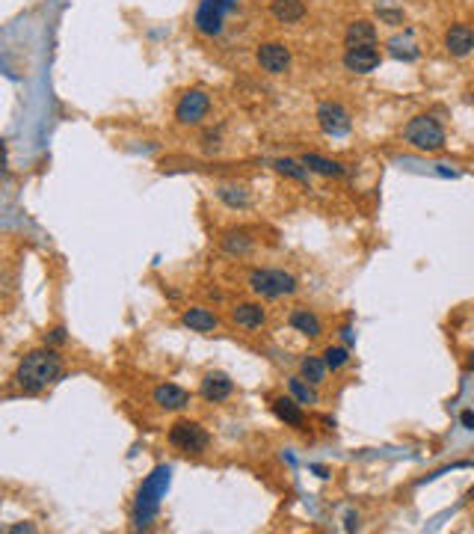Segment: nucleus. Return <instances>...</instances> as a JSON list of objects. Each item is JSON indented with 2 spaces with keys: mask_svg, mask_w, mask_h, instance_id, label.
<instances>
[{
  "mask_svg": "<svg viewBox=\"0 0 474 534\" xmlns=\"http://www.w3.org/2000/svg\"><path fill=\"white\" fill-rule=\"evenodd\" d=\"M326 369H329L326 359H317V356H305V359H303V377L308 383H314V386L326 380Z\"/></svg>",
  "mask_w": 474,
  "mask_h": 534,
  "instance_id": "obj_21",
  "label": "nucleus"
},
{
  "mask_svg": "<svg viewBox=\"0 0 474 534\" xmlns=\"http://www.w3.org/2000/svg\"><path fill=\"white\" fill-rule=\"evenodd\" d=\"M169 442L187 454H202L208 448V433L196 421H175L169 430Z\"/></svg>",
  "mask_w": 474,
  "mask_h": 534,
  "instance_id": "obj_5",
  "label": "nucleus"
},
{
  "mask_svg": "<svg viewBox=\"0 0 474 534\" xmlns=\"http://www.w3.org/2000/svg\"><path fill=\"white\" fill-rule=\"evenodd\" d=\"M169 478H172L169 466H158V469L142 481L139 493H137V505H134V526L137 528H149L151 519L158 517L160 499L167 496V490H169Z\"/></svg>",
  "mask_w": 474,
  "mask_h": 534,
  "instance_id": "obj_2",
  "label": "nucleus"
},
{
  "mask_svg": "<svg viewBox=\"0 0 474 534\" xmlns=\"http://www.w3.org/2000/svg\"><path fill=\"white\" fill-rule=\"evenodd\" d=\"M255 57H258V65L264 72L282 74L285 69H288V63H291V51L285 48V44H279V42H270V44H261Z\"/></svg>",
  "mask_w": 474,
  "mask_h": 534,
  "instance_id": "obj_9",
  "label": "nucleus"
},
{
  "mask_svg": "<svg viewBox=\"0 0 474 534\" xmlns=\"http://www.w3.org/2000/svg\"><path fill=\"white\" fill-rule=\"evenodd\" d=\"M380 18H385L389 24H400V21H403V15H400V13H391V9H380Z\"/></svg>",
  "mask_w": 474,
  "mask_h": 534,
  "instance_id": "obj_27",
  "label": "nucleus"
},
{
  "mask_svg": "<svg viewBox=\"0 0 474 534\" xmlns=\"http://www.w3.org/2000/svg\"><path fill=\"white\" fill-rule=\"evenodd\" d=\"M291 327L294 330H300L303 336H321L323 327H321V321H317V315H312L308 309H294V315H291Z\"/></svg>",
  "mask_w": 474,
  "mask_h": 534,
  "instance_id": "obj_19",
  "label": "nucleus"
},
{
  "mask_svg": "<svg viewBox=\"0 0 474 534\" xmlns=\"http://www.w3.org/2000/svg\"><path fill=\"white\" fill-rule=\"evenodd\" d=\"M317 122H321V128L326 134H332V137H344L350 131V113L335 102H326V104L317 107Z\"/></svg>",
  "mask_w": 474,
  "mask_h": 534,
  "instance_id": "obj_8",
  "label": "nucleus"
},
{
  "mask_svg": "<svg viewBox=\"0 0 474 534\" xmlns=\"http://www.w3.org/2000/svg\"><path fill=\"white\" fill-rule=\"evenodd\" d=\"M273 413L279 416L285 425H294V428H303V425H305V416H303L300 400H296V398H276V400H273Z\"/></svg>",
  "mask_w": 474,
  "mask_h": 534,
  "instance_id": "obj_14",
  "label": "nucleus"
},
{
  "mask_svg": "<svg viewBox=\"0 0 474 534\" xmlns=\"http://www.w3.org/2000/svg\"><path fill=\"white\" fill-rule=\"evenodd\" d=\"M462 425H466L468 430H474V413H462Z\"/></svg>",
  "mask_w": 474,
  "mask_h": 534,
  "instance_id": "obj_28",
  "label": "nucleus"
},
{
  "mask_svg": "<svg viewBox=\"0 0 474 534\" xmlns=\"http://www.w3.org/2000/svg\"><path fill=\"white\" fill-rule=\"evenodd\" d=\"M62 339H65V330H60V327H57V330L51 332V341H62Z\"/></svg>",
  "mask_w": 474,
  "mask_h": 534,
  "instance_id": "obj_29",
  "label": "nucleus"
},
{
  "mask_svg": "<svg viewBox=\"0 0 474 534\" xmlns=\"http://www.w3.org/2000/svg\"><path fill=\"white\" fill-rule=\"evenodd\" d=\"M445 48L454 54V57H466V54L474 48V33L466 24H454L445 33Z\"/></svg>",
  "mask_w": 474,
  "mask_h": 534,
  "instance_id": "obj_12",
  "label": "nucleus"
},
{
  "mask_svg": "<svg viewBox=\"0 0 474 534\" xmlns=\"http://www.w3.org/2000/svg\"><path fill=\"white\" fill-rule=\"evenodd\" d=\"M323 359H326V365H329V369H341V365H344L347 359H350V356H347V350L344 348H329L326 353H323Z\"/></svg>",
  "mask_w": 474,
  "mask_h": 534,
  "instance_id": "obj_26",
  "label": "nucleus"
},
{
  "mask_svg": "<svg viewBox=\"0 0 474 534\" xmlns=\"http://www.w3.org/2000/svg\"><path fill=\"white\" fill-rule=\"evenodd\" d=\"M237 0H202L199 13H196V27L205 36H217L223 30V18L228 9H235Z\"/></svg>",
  "mask_w": 474,
  "mask_h": 534,
  "instance_id": "obj_6",
  "label": "nucleus"
},
{
  "mask_svg": "<svg viewBox=\"0 0 474 534\" xmlns=\"http://www.w3.org/2000/svg\"><path fill=\"white\" fill-rule=\"evenodd\" d=\"M273 15L282 24H296L305 15V6L303 0H273Z\"/></svg>",
  "mask_w": 474,
  "mask_h": 534,
  "instance_id": "obj_18",
  "label": "nucleus"
},
{
  "mask_svg": "<svg viewBox=\"0 0 474 534\" xmlns=\"http://www.w3.org/2000/svg\"><path fill=\"white\" fill-rule=\"evenodd\" d=\"M353 528H356V517L350 514V517H347V531H353Z\"/></svg>",
  "mask_w": 474,
  "mask_h": 534,
  "instance_id": "obj_30",
  "label": "nucleus"
},
{
  "mask_svg": "<svg viewBox=\"0 0 474 534\" xmlns=\"http://www.w3.org/2000/svg\"><path fill=\"white\" fill-rule=\"evenodd\" d=\"M377 42V27L371 21H353L347 27V48H362V44Z\"/></svg>",
  "mask_w": 474,
  "mask_h": 534,
  "instance_id": "obj_17",
  "label": "nucleus"
},
{
  "mask_svg": "<svg viewBox=\"0 0 474 534\" xmlns=\"http://www.w3.org/2000/svg\"><path fill=\"white\" fill-rule=\"evenodd\" d=\"M208 107H211V98H208L202 89H190V92H184V98L178 102L175 116H178L181 125H199L208 113Z\"/></svg>",
  "mask_w": 474,
  "mask_h": 534,
  "instance_id": "obj_7",
  "label": "nucleus"
},
{
  "mask_svg": "<svg viewBox=\"0 0 474 534\" xmlns=\"http://www.w3.org/2000/svg\"><path fill=\"white\" fill-rule=\"evenodd\" d=\"M231 392H235V386H231V380L226 374H219V371H211V374H205V380H202V395L208 400H226Z\"/></svg>",
  "mask_w": 474,
  "mask_h": 534,
  "instance_id": "obj_13",
  "label": "nucleus"
},
{
  "mask_svg": "<svg viewBox=\"0 0 474 534\" xmlns=\"http://www.w3.org/2000/svg\"><path fill=\"white\" fill-rule=\"evenodd\" d=\"M249 243H252V241L246 238V232H228L226 241H223V247H226L228 252H246Z\"/></svg>",
  "mask_w": 474,
  "mask_h": 534,
  "instance_id": "obj_24",
  "label": "nucleus"
},
{
  "mask_svg": "<svg viewBox=\"0 0 474 534\" xmlns=\"http://www.w3.org/2000/svg\"><path fill=\"white\" fill-rule=\"evenodd\" d=\"M276 170H279L282 175H291V178H296V181H305L308 178V170L303 166V161H291V158H282V161H276L273 163Z\"/></svg>",
  "mask_w": 474,
  "mask_h": 534,
  "instance_id": "obj_23",
  "label": "nucleus"
},
{
  "mask_svg": "<svg viewBox=\"0 0 474 534\" xmlns=\"http://www.w3.org/2000/svg\"><path fill=\"white\" fill-rule=\"evenodd\" d=\"M154 404L163 407V410H184L190 404V392L175 383H167V386H158L154 389Z\"/></svg>",
  "mask_w": 474,
  "mask_h": 534,
  "instance_id": "obj_11",
  "label": "nucleus"
},
{
  "mask_svg": "<svg viewBox=\"0 0 474 534\" xmlns=\"http://www.w3.org/2000/svg\"><path fill=\"white\" fill-rule=\"evenodd\" d=\"M344 65L350 72L356 74H368L380 65V51L373 48V44H362V48H347L344 54Z\"/></svg>",
  "mask_w": 474,
  "mask_h": 534,
  "instance_id": "obj_10",
  "label": "nucleus"
},
{
  "mask_svg": "<svg viewBox=\"0 0 474 534\" xmlns=\"http://www.w3.org/2000/svg\"><path fill=\"white\" fill-rule=\"evenodd\" d=\"M181 321H184V324L190 327V330H196V332H211V330H217V324H219L211 309H199V306H196V309H187Z\"/></svg>",
  "mask_w": 474,
  "mask_h": 534,
  "instance_id": "obj_16",
  "label": "nucleus"
},
{
  "mask_svg": "<svg viewBox=\"0 0 474 534\" xmlns=\"http://www.w3.org/2000/svg\"><path fill=\"white\" fill-rule=\"evenodd\" d=\"M471 365H474V359H471Z\"/></svg>",
  "mask_w": 474,
  "mask_h": 534,
  "instance_id": "obj_31",
  "label": "nucleus"
},
{
  "mask_svg": "<svg viewBox=\"0 0 474 534\" xmlns=\"http://www.w3.org/2000/svg\"><path fill=\"white\" fill-rule=\"evenodd\" d=\"M219 199H223L226 205H231V208H246L249 205V193L244 191V187H235V184H223L219 187Z\"/></svg>",
  "mask_w": 474,
  "mask_h": 534,
  "instance_id": "obj_22",
  "label": "nucleus"
},
{
  "mask_svg": "<svg viewBox=\"0 0 474 534\" xmlns=\"http://www.w3.org/2000/svg\"><path fill=\"white\" fill-rule=\"evenodd\" d=\"M403 134L412 146L424 149V152H436V149L445 146V131L433 116H415L409 125L403 128Z\"/></svg>",
  "mask_w": 474,
  "mask_h": 534,
  "instance_id": "obj_3",
  "label": "nucleus"
},
{
  "mask_svg": "<svg viewBox=\"0 0 474 534\" xmlns=\"http://www.w3.org/2000/svg\"><path fill=\"white\" fill-rule=\"evenodd\" d=\"M62 374V362L60 356L53 353L51 348H42V350H33L27 353L24 359H21L18 371H15V380L18 386L24 389V392H42V389H48L51 383H57Z\"/></svg>",
  "mask_w": 474,
  "mask_h": 534,
  "instance_id": "obj_1",
  "label": "nucleus"
},
{
  "mask_svg": "<svg viewBox=\"0 0 474 534\" xmlns=\"http://www.w3.org/2000/svg\"><path fill=\"white\" fill-rule=\"evenodd\" d=\"M249 288L261 297H282L296 291V280L285 270H252Z\"/></svg>",
  "mask_w": 474,
  "mask_h": 534,
  "instance_id": "obj_4",
  "label": "nucleus"
},
{
  "mask_svg": "<svg viewBox=\"0 0 474 534\" xmlns=\"http://www.w3.org/2000/svg\"><path fill=\"white\" fill-rule=\"evenodd\" d=\"M231 318H235V324L244 327V330H258L267 315H264V309L255 303H240V306H235V312H231Z\"/></svg>",
  "mask_w": 474,
  "mask_h": 534,
  "instance_id": "obj_15",
  "label": "nucleus"
},
{
  "mask_svg": "<svg viewBox=\"0 0 474 534\" xmlns=\"http://www.w3.org/2000/svg\"><path fill=\"white\" fill-rule=\"evenodd\" d=\"M300 161H303V166H308V170H314L321 175H344V166L335 163V161H326L321 154H303Z\"/></svg>",
  "mask_w": 474,
  "mask_h": 534,
  "instance_id": "obj_20",
  "label": "nucleus"
},
{
  "mask_svg": "<svg viewBox=\"0 0 474 534\" xmlns=\"http://www.w3.org/2000/svg\"><path fill=\"white\" fill-rule=\"evenodd\" d=\"M291 395L300 400V404H314V400H317L314 389H312V386H305L300 377H294V380H291Z\"/></svg>",
  "mask_w": 474,
  "mask_h": 534,
  "instance_id": "obj_25",
  "label": "nucleus"
}]
</instances>
